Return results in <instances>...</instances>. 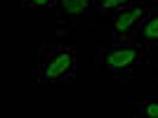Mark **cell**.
<instances>
[{
    "label": "cell",
    "mask_w": 158,
    "mask_h": 118,
    "mask_svg": "<svg viewBox=\"0 0 158 118\" xmlns=\"http://www.w3.org/2000/svg\"><path fill=\"white\" fill-rule=\"evenodd\" d=\"M97 52H99V57H97L99 66H104L111 76H123V73H132L135 66L144 61L149 47L132 43V40H123V43L113 40V45L99 47Z\"/></svg>",
    "instance_id": "6da1fadb"
},
{
    "label": "cell",
    "mask_w": 158,
    "mask_h": 118,
    "mask_svg": "<svg viewBox=\"0 0 158 118\" xmlns=\"http://www.w3.org/2000/svg\"><path fill=\"white\" fill-rule=\"evenodd\" d=\"M76 73V52L71 47H57L43 59L40 80L43 83H64Z\"/></svg>",
    "instance_id": "7a4b0ae2"
},
{
    "label": "cell",
    "mask_w": 158,
    "mask_h": 118,
    "mask_svg": "<svg viewBox=\"0 0 158 118\" xmlns=\"http://www.w3.org/2000/svg\"><path fill=\"white\" fill-rule=\"evenodd\" d=\"M151 12V7L146 5H135L123 7L120 12L113 14V40L116 43H123V40H130V33L137 28V24L144 19L146 14Z\"/></svg>",
    "instance_id": "3957f363"
},
{
    "label": "cell",
    "mask_w": 158,
    "mask_h": 118,
    "mask_svg": "<svg viewBox=\"0 0 158 118\" xmlns=\"http://www.w3.org/2000/svg\"><path fill=\"white\" fill-rule=\"evenodd\" d=\"M52 7L59 24H78L90 17L94 0H52Z\"/></svg>",
    "instance_id": "277c9868"
},
{
    "label": "cell",
    "mask_w": 158,
    "mask_h": 118,
    "mask_svg": "<svg viewBox=\"0 0 158 118\" xmlns=\"http://www.w3.org/2000/svg\"><path fill=\"white\" fill-rule=\"evenodd\" d=\"M130 40L132 43H139V45H146V47L158 43V10H151L144 19L139 21L137 28L132 31Z\"/></svg>",
    "instance_id": "5b68a950"
},
{
    "label": "cell",
    "mask_w": 158,
    "mask_h": 118,
    "mask_svg": "<svg viewBox=\"0 0 158 118\" xmlns=\"http://www.w3.org/2000/svg\"><path fill=\"white\" fill-rule=\"evenodd\" d=\"M135 0H94V10L97 12H102V14H116V12H120L123 7H130Z\"/></svg>",
    "instance_id": "8992f818"
},
{
    "label": "cell",
    "mask_w": 158,
    "mask_h": 118,
    "mask_svg": "<svg viewBox=\"0 0 158 118\" xmlns=\"http://www.w3.org/2000/svg\"><path fill=\"white\" fill-rule=\"evenodd\" d=\"M137 116L158 118V102H144V104H137Z\"/></svg>",
    "instance_id": "52a82bcc"
},
{
    "label": "cell",
    "mask_w": 158,
    "mask_h": 118,
    "mask_svg": "<svg viewBox=\"0 0 158 118\" xmlns=\"http://www.w3.org/2000/svg\"><path fill=\"white\" fill-rule=\"evenodd\" d=\"M47 5H52V0H21V7H31V10H40Z\"/></svg>",
    "instance_id": "ba28073f"
}]
</instances>
